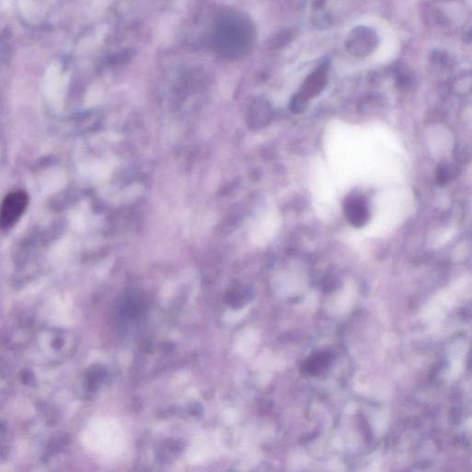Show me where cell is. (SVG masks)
I'll use <instances>...</instances> for the list:
<instances>
[{"label": "cell", "mask_w": 472, "mask_h": 472, "mask_svg": "<svg viewBox=\"0 0 472 472\" xmlns=\"http://www.w3.org/2000/svg\"><path fill=\"white\" fill-rule=\"evenodd\" d=\"M219 45L230 57L241 54L246 50L250 41V29L241 20L231 19L224 22L219 31Z\"/></svg>", "instance_id": "6da1fadb"}, {"label": "cell", "mask_w": 472, "mask_h": 472, "mask_svg": "<svg viewBox=\"0 0 472 472\" xmlns=\"http://www.w3.org/2000/svg\"><path fill=\"white\" fill-rule=\"evenodd\" d=\"M28 204L29 196L22 190L8 193L0 208V226L2 230L13 228L24 215Z\"/></svg>", "instance_id": "7a4b0ae2"}, {"label": "cell", "mask_w": 472, "mask_h": 472, "mask_svg": "<svg viewBox=\"0 0 472 472\" xmlns=\"http://www.w3.org/2000/svg\"><path fill=\"white\" fill-rule=\"evenodd\" d=\"M326 82V71H325L323 68H320L318 71H316L315 73H313L308 78L303 91L293 100V105L295 108H300L310 98L316 96V95H318L323 90Z\"/></svg>", "instance_id": "3957f363"}, {"label": "cell", "mask_w": 472, "mask_h": 472, "mask_svg": "<svg viewBox=\"0 0 472 472\" xmlns=\"http://www.w3.org/2000/svg\"><path fill=\"white\" fill-rule=\"evenodd\" d=\"M345 214L353 226L361 227L367 223L369 211L367 201L361 196H351L344 203Z\"/></svg>", "instance_id": "277c9868"}, {"label": "cell", "mask_w": 472, "mask_h": 472, "mask_svg": "<svg viewBox=\"0 0 472 472\" xmlns=\"http://www.w3.org/2000/svg\"><path fill=\"white\" fill-rule=\"evenodd\" d=\"M270 109L269 106L264 103H258L255 105L254 111L251 115V123L254 126L263 125L269 119Z\"/></svg>", "instance_id": "5b68a950"}]
</instances>
